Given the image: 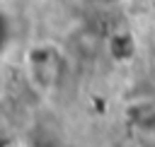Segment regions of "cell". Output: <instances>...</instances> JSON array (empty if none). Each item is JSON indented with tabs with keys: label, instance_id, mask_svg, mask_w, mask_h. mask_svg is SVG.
<instances>
[{
	"label": "cell",
	"instance_id": "1",
	"mask_svg": "<svg viewBox=\"0 0 155 147\" xmlns=\"http://www.w3.org/2000/svg\"><path fill=\"white\" fill-rule=\"evenodd\" d=\"M128 128L138 147H155V106L133 104L128 108Z\"/></svg>",
	"mask_w": 155,
	"mask_h": 147
},
{
	"label": "cell",
	"instance_id": "2",
	"mask_svg": "<svg viewBox=\"0 0 155 147\" xmlns=\"http://www.w3.org/2000/svg\"><path fill=\"white\" fill-rule=\"evenodd\" d=\"M104 2H114V0H104Z\"/></svg>",
	"mask_w": 155,
	"mask_h": 147
}]
</instances>
